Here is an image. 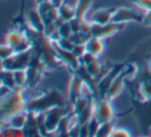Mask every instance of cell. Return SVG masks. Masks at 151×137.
I'll return each instance as SVG.
<instances>
[{"instance_id":"36","label":"cell","mask_w":151,"mask_h":137,"mask_svg":"<svg viewBox=\"0 0 151 137\" xmlns=\"http://www.w3.org/2000/svg\"><path fill=\"white\" fill-rule=\"evenodd\" d=\"M2 85H3V83H2V80L1 79H0V87H1V86Z\"/></svg>"},{"instance_id":"33","label":"cell","mask_w":151,"mask_h":137,"mask_svg":"<svg viewBox=\"0 0 151 137\" xmlns=\"http://www.w3.org/2000/svg\"><path fill=\"white\" fill-rule=\"evenodd\" d=\"M50 2L54 4V6H56V7H59V6H60L61 4L64 2V0H50Z\"/></svg>"},{"instance_id":"5","label":"cell","mask_w":151,"mask_h":137,"mask_svg":"<svg viewBox=\"0 0 151 137\" xmlns=\"http://www.w3.org/2000/svg\"><path fill=\"white\" fill-rule=\"evenodd\" d=\"M93 117L100 122V124L112 122L115 117V111L111 100L104 97L93 102Z\"/></svg>"},{"instance_id":"27","label":"cell","mask_w":151,"mask_h":137,"mask_svg":"<svg viewBox=\"0 0 151 137\" xmlns=\"http://www.w3.org/2000/svg\"><path fill=\"white\" fill-rule=\"evenodd\" d=\"M72 51H73V53L75 54L78 58H80L86 52V44H75L73 49H72Z\"/></svg>"},{"instance_id":"15","label":"cell","mask_w":151,"mask_h":137,"mask_svg":"<svg viewBox=\"0 0 151 137\" xmlns=\"http://www.w3.org/2000/svg\"><path fill=\"white\" fill-rule=\"evenodd\" d=\"M28 120V111L20 113L18 115L12 117L9 120H7V126L8 127L17 128V129H25Z\"/></svg>"},{"instance_id":"3","label":"cell","mask_w":151,"mask_h":137,"mask_svg":"<svg viewBox=\"0 0 151 137\" xmlns=\"http://www.w3.org/2000/svg\"><path fill=\"white\" fill-rule=\"evenodd\" d=\"M5 43L14 48V52L26 51L33 47V43L21 29H12L8 31L5 35Z\"/></svg>"},{"instance_id":"32","label":"cell","mask_w":151,"mask_h":137,"mask_svg":"<svg viewBox=\"0 0 151 137\" xmlns=\"http://www.w3.org/2000/svg\"><path fill=\"white\" fill-rule=\"evenodd\" d=\"M6 127H7V121L4 118L0 117V132L3 131Z\"/></svg>"},{"instance_id":"30","label":"cell","mask_w":151,"mask_h":137,"mask_svg":"<svg viewBox=\"0 0 151 137\" xmlns=\"http://www.w3.org/2000/svg\"><path fill=\"white\" fill-rule=\"evenodd\" d=\"M142 23L147 27H151V9L146 10L145 13L142 16Z\"/></svg>"},{"instance_id":"28","label":"cell","mask_w":151,"mask_h":137,"mask_svg":"<svg viewBox=\"0 0 151 137\" xmlns=\"http://www.w3.org/2000/svg\"><path fill=\"white\" fill-rule=\"evenodd\" d=\"M110 136H131V132L127 131L125 128L114 127Z\"/></svg>"},{"instance_id":"11","label":"cell","mask_w":151,"mask_h":137,"mask_svg":"<svg viewBox=\"0 0 151 137\" xmlns=\"http://www.w3.org/2000/svg\"><path fill=\"white\" fill-rule=\"evenodd\" d=\"M124 75L123 72L121 71L118 76L113 80V82L111 83V85L109 86V88L107 89V91L104 94V97L108 98V99L112 100L113 98H115L116 96H118L121 93V91L123 90L124 87Z\"/></svg>"},{"instance_id":"19","label":"cell","mask_w":151,"mask_h":137,"mask_svg":"<svg viewBox=\"0 0 151 137\" xmlns=\"http://www.w3.org/2000/svg\"><path fill=\"white\" fill-rule=\"evenodd\" d=\"M0 79L2 80L3 85H6L10 87L12 89H16V83L14 79V72L9 70H1L0 71Z\"/></svg>"},{"instance_id":"29","label":"cell","mask_w":151,"mask_h":137,"mask_svg":"<svg viewBox=\"0 0 151 137\" xmlns=\"http://www.w3.org/2000/svg\"><path fill=\"white\" fill-rule=\"evenodd\" d=\"M134 3L136 5H138L139 7H141L142 9L150 10L151 9V0H133Z\"/></svg>"},{"instance_id":"34","label":"cell","mask_w":151,"mask_h":137,"mask_svg":"<svg viewBox=\"0 0 151 137\" xmlns=\"http://www.w3.org/2000/svg\"><path fill=\"white\" fill-rule=\"evenodd\" d=\"M1 70H3V60L0 58V71H1Z\"/></svg>"},{"instance_id":"16","label":"cell","mask_w":151,"mask_h":137,"mask_svg":"<svg viewBox=\"0 0 151 137\" xmlns=\"http://www.w3.org/2000/svg\"><path fill=\"white\" fill-rule=\"evenodd\" d=\"M93 3V0H77L75 7V18L79 21L86 18V14L88 13V9Z\"/></svg>"},{"instance_id":"8","label":"cell","mask_w":151,"mask_h":137,"mask_svg":"<svg viewBox=\"0 0 151 137\" xmlns=\"http://www.w3.org/2000/svg\"><path fill=\"white\" fill-rule=\"evenodd\" d=\"M86 86H88L86 81L76 72H74L73 76L70 80L69 88H68V98H69L70 102L73 103L78 97L83 95V90Z\"/></svg>"},{"instance_id":"4","label":"cell","mask_w":151,"mask_h":137,"mask_svg":"<svg viewBox=\"0 0 151 137\" xmlns=\"http://www.w3.org/2000/svg\"><path fill=\"white\" fill-rule=\"evenodd\" d=\"M33 53H34V47L26 50V51L14 52L10 57L3 60V69L9 70V71L26 70L29 67V64L31 62Z\"/></svg>"},{"instance_id":"37","label":"cell","mask_w":151,"mask_h":137,"mask_svg":"<svg viewBox=\"0 0 151 137\" xmlns=\"http://www.w3.org/2000/svg\"><path fill=\"white\" fill-rule=\"evenodd\" d=\"M36 1H37V2H40V1H42V0H36Z\"/></svg>"},{"instance_id":"6","label":"cell","mask_w":151,"mask_h":137,"mask_svg":"<svg viewBox=\"0 0 151 137\" xmlns=\"http://www.w3.org/2000/svg\"><path fill=\"white\" fill-rule=\"evenodd\" d=\"M66 115L65 106H56L43 113V126L41 130L44 129L46 132H56L57 127L61 119Z\"/></svg>"},{"instance_id":"17","label":"cell","mask_w":151,"mask_h":137,"mask_svg":"<svg viewBox=\"0 0 151 137\" xmlns=\"http://www.w3.org/2000/svg\"><path fill=\"white\" fill-rule=\"evenodd\" d=\"M59 16L63 22H70L72 18H75V7L68 5L67 3L63 2L58 7Z\"/></svg>"},{"instance_id":"35","label":"cell","mask_w":151,"mask_h":137,"mask_svg":"<svg viewBox=\"0 0 151 137\" xmlns=\"http://www.w3.org/2000/svg\"><path fill=\"white\" fill-rule=\"evenodd\" d=\"M148 68H149V71L151 72V58L149 60V62H148Z\"/></svg>"},{"instance_id":"25","label":"cell","mask_w":151,"mask_h":137,"mask_svg":"<svg viewBox=\"0 0 151 137\" xmlns=\"http://www.w3.org/2000/svg\"><path fill=\"white\" fill-rule=\"evenodd\" d=\"M14 53V48L10 47L6 43L4 45H0V58L2 60H5L6 58L10 57Z\"/></svg>"},{"instance_id":"14","label":"cell","mask_w":151,"mask_h":137,"mask_svg":"<svg viewBox=\"0 0 151 137\" xmlns=\"http://www.w3.org/2000/svg\"><path fill=\"white\" fill-rule=\"evenodd\" d=\"M112 14H113V9H109V8L97 9L91 16V23L98 25H105L108 23H111Z\"/></svg>"},{"instance_id":"13","label":"cell","mask_w":151,"mask_h":137,"mask_svg":"<svg viewBox=\"0 0 151 137\" xmlns=\"http://www.w3.org/2000/svg\"><path fill=\"white\" fill-rule=\"evenodd\" d=\"M26 23L32 29L38 31V32H44V22L41 14L37 9L30 10L27 14Z\"/></svg>"},{"instance_id":"10","label":"cell","mask_w":151,"mask_h":137,"mask_svg":"<svg viewBox=\"0 0 151 137\" xmlns=\"http://www.w3.org/2000/svg\"><path fill=\"white\" fill-rule=\"evenodd\" d=\"M55 46H56V50H57V53H58L59 58L63 62V65L69 67L73 72L77 71L78 68L81 66V64H80V60L73 53V51L61 48L60 46L57 45L56 42H55Z\"/></svg>"},{"instance_id":"22","label":"cell","mask_w":151,"mask_h":137,"mask_svg":"<svg viewBox=\"0 0 151 137\" xmlns=\"http://www.w3.org/2000/svg\"><path fill=\"white\" fill-rule=\"evenodd\" d=\"M58 33L60 35V38H70L73 34L71 30V27L69 25V22H61L58 26Z\"/></svg>"},{"instance_id":"2","label":"cell","mask_w":151,"mask_h":137,"mask_svg":"<svg viewBox=\"0 0 151 137\" xmlns=\"http://www.w3.org/2000/svg\"><path fill=\"white\" fill-rule=\"evenodd\" d=\"M56 106H65V99L58 89H52L48 92L28 99L27 111L45 113Z\"/></svg>"},{"instance_id":"18","label":"cell","mask_w":151,"mask_h":137,"mask_svg":"<svg viewBox=\"0 0 151 137\" xmlns=\"http://www.w3.org/2000/svg\"><path fill=\"white\" fill-rule=\"evenodd\" d=\"M91 100L88 96L81 95L80 97H78L75 102L72 103V113L75 114V115H78V114H80L82 111H84V109L91 104Z\"/></svg>"},{"instance_id":"12","label":"cell","mask_w":151,"mask_h":137,"mask_svg":"<svg viewBox=\"0 0 151 137\" xmlns=\"http://www.w3.org/2000/svg\"><path fill=\"white\" fill-rule=\"evenodd\" d=\"M104 39L98 37H93L91 36L88 39V41L86 42V52L91 53L93 55L99 57L105 50V44H104Z\"/></svg>"},{"instance_id":"7","label":"cell","mask_w":151,"mask_h":137,"mask_svg":"<svg viewBox=\"0 0 151 137\" xmlns=\"http://www.w3.org/2000/svg\"><path fill=\"white\" fill-rule=\"evenodd\" d=\"M142 16L136 10L129 7H118L113 9L112 23L118 25H123L132 22H141Z\"/></svg>"},{"instance_id":"23","label":"cell","mask_w":151,"mask_h":137,"mask_svg":"<svg viewBox=\"0 0 151 137\" xmlns=\"http://www.w3.org/2000/svg\"><path fill=\"white\" fill-rule=\"evenodd\" d=\"M113 128H114V126H113V124H112V122H107V123L100 124V127H99V129H98L96 136H110Z\"/></svg>"},{"instance_id":"24","label":"cell","mask_w":151,"mask_h":137,"mask_svg":"<svg viewBox=\"0 0 151 137\" xmlns=\"http://www.w3.org/2000/svg\"><path fill=\"white\" fill-rule=\"evenodd\" d=\"M91 36L86 33L83 32H77V33H73L70 37L71 41L74 44H86V42L88 41V39Z\"/></svg>"},{"instance_id":"20","label":"cell","mask_w":151,"mask_h":137,"mask_svg":"<svg viewBox=\"0 0 151 137\" xmlns=\"http://www.w3.org/2000/svg\"><path fill=\"white\" fill-rule=\"evenodd\" d=\"M14 72V79L16 88H27V72L26 70H16Z\"/></svg>"},{"instance_id":"21","label":"cell","mask_w":151,"mask_h":137,"mask_svg":"<svg viewBox=\"0 0 151 137\" xmlns=\"http://www.w3.org/2000/svg\"><path fill=\"white\" fill-rule=\"evenodd\" d=\"M86 68L88 74L91 76L93 79H97L101 75V72H103V67H102L101 62H99V60L91 62V64L88 65V66H83Z\"/></svg>"},{"instance_id":"9","label":"cell","mask_w":151,"mask_h":137,"mask_svg":"<svg viewBox=\"0 0 151 137\" xmlns=\"http://www.w3.org/2000/svg\"><path fill=\"white\" fill-rule=\"evenodd\" d=\"M120 27L121 25L115 24V23L112 22L105 25H98L93 23L90 35L93 36V37L101 38V39H106V38L111 37L114 34H116L120 30Z\"/></svg>"},{"instance_id":"1","label":"cell","mask_w":151,"mask_h":137,"mask_svg":"<svg viewBox=\"0 0 151 137\" xmlns=\"http://www.w3.org/2000/svg\"><path fill=\"white\" fill-rule=\"evenodd\" d=\"M27 88H16L7 96L0 99V117L7 121L12 117L27 111Z\"/></svg>"},{"instance_id":"26","label":"cell","mask_w":151,"mask_h":137,"mask_svg":"<svg viewBox=\"0 0 151 137\" xmlns=\"http://www.w3.org/2000/svg\"><path fill=\"white\" fill-rule=\"evenodd\" d=\"M140 92L145 99L151 98V82H143L140 87Z\"/></svg>"},{"instance_id":"31","label":"cell","mask_w":151,"mask_h":137,"mask_svg":"<svg viewBox=\"0 0 151 137\" xmlns=\"http://www.w3.org/2000/svg\"><path fill=\"white\" fill-rule=\"evenodd\" d=\"M12 90L14 89H12V88L8 87V86L2 85L1 87H0V99H2V98H4L5 96H7Z\"/></svg>"}]
</instances>
